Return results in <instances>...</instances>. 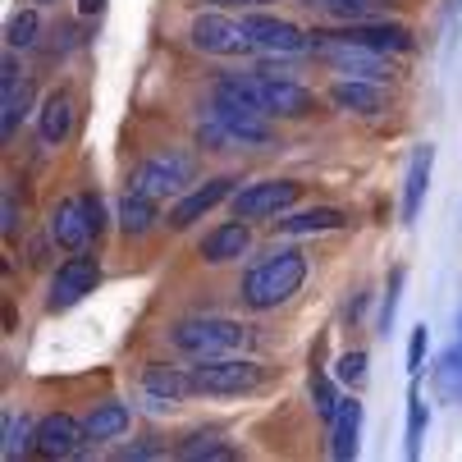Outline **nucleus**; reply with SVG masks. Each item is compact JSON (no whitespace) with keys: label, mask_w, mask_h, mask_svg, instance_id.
<instances>
[{"label":"nucleus","mask_w":462,"mask_h":462,"mask_svg":"<svg viewBox=\"0 0 462 462\" xmlns=\"http://www.w3.org/2000/svg\"><path fill=\"white\" fill-rule=\"evenodd\" d=\"M211 115L229 124L238 143H271V110L256 92V79H220L211 97Z\"/></svg>","instance_id":"obj_1"},{"label":"nucleus","mask_w":462,"mask_h":462,"mask_svg":"<svg viewBox=\"0 0 462 462\" xmlns=\"http://www.w3.org/2000/svg\"><path fill=\"white\" fill-rule=\"evenodd\" d=\"M302 280H307V256L293 252V247L275 252V256H266L261 266H252L243 275V302L252 311H271V307L289 302L302 289Z\"/></svg>","instance_id":"obj_2"},{"label":"nucleus","mask_w":462,"mask_h":462,"mask_svg":"<svg viewBox=\"0 0 462 462\" xmlns=\"http://www.w3.org/2000/svg\"><path fill=\"white\" fill-rule=\"evenodd\" d=\"M170 339L179 353L207 362V357H234L252 344V329L229 320V316H188L170 329Z\"/></svg>","instance_id":"obj_3"},{"label":"nucleus","mask_w":462,"mask_h":462,"mask_svg":"<svg viewBox=\"0 0 462 462\" xmlns=\"http://www.w3.org/2000/svg\"><path fill=\"white\" fill-rule=\"evenodd\" d=\"M192 393H211V399H225V393H247L256 389L261 380H266V371H261L256 362L247 357H207L202 366H192Z\"/></svg>","instance_id":"obj_4"},{"label":"nucleus","mask_w":462,"mask_h":462,"mask_svg":"<svg viewBox=\"0 0 462 462\" xmlns=\"http://www.w3.org/2000/svg\"><path fill=\"white\" fill-rule=\"evenodd\" d=\"M298 197H302L298 179H261V183H247L243 192H234V216L238 220H266V216L289 211Z\"/></svg>","instance_id":"obj_5"},{"label":"nucleus","mask_w":462,"mask_h":462,"mask_svg":"<svg viewBox=\"0 0 462 462\" xmlns=\"http://www.w3.org/2000/svg\"><path fill=\"white\" fill-rule=\"evenodd\" d=\"M243 28L256 42V51H266V55H302V51H311V32H302L298 23L275 19V14L247 10L243 14Z\"/></svg>","instance_id":"obj_6"},{"label":"nucleus","mask_w":462,"mask_h":462,"mask_svg":"<svg viewBox=\"0 0 462 462\" xmlns=\"http://www.w3.org/2000/svg\"><path fill=\"white\" fill-rule=\"evenodd\" d=\"M188 37H192L197 51H207V55H247V51H256V42L247 37V28L234 23V19H225V14H197L192 28H188Z\"/></svg>","instance_id":"obj_7"},{"label":"nucleus","mask_w":462,"mask_h":462,"mask_svg":"<svg viewBox=\"0 0 462 462\" xmlns=\"http://www.w3.org/2000/svg\"><path fill=\"white\" fill-rule=\"evenodd\" d=\"M97 280H101L97 256L74 252V256H69V261H64V266L55 271V280H51V311H64V307L83 302V298L97 289Z\"/></svg>","instance_id":"obj_8"},{"label":"nucleus","mask_w":462,"mask_h":462,"mask_svg":"<svg viewBox=\"0 0 462 462\" xmlns=\"http://www.w3.org/2000/svg\"><path fill=\"white\" fill-rule=\"evenodd\" d=\"M188 179H192V161H183V156H156V161H143L128 183L161 202V197L183 192V188H188Z\"/></svg>","instance_id":"obj_9"},{"label":"nucleus","mask_w":462,"mask_h":462,"mask_svg":"<svg viewBox=\"0 0 462 462\" xmlns=\"http://www.w3.org/2000/svg\"><path fill=\"white\" fill-rule=\"evenodd\" d=\"M88 439H92V435H88V426H83L79 417L55 412V417L37 421V439H32V448H37L42 457H79Z\"/></svg>","instance_id":"obj_10"},{"label":"nucleus","mask_w":462,"mask_h":462,"mask_svg":"<svg viewBox=\"0 0 462 462\" xmlns=\"http://www.w3.org/2000/svg\"><path fill=\"white\" fill-rule=\"evenodd\" d=\"M256 92H261V101H266V110L280 115V119H307L316 110V97L302 83L280 79V74H256Z\"/></svg>","instance_id":"obj_11"},{"label":"nucleus","mask_w":462,"mask_h":462,"mask_svg":"<svg viewBox=\"0 0 462 462\" xmlns=\"http://www.w3.org/2000/svg\"><path fill=\"white\" fill-rule=\"evenodd\" d=\"M51 238H55L64 252H83V247L97 238L92 216H88V207H83V197H64V202L51 211Z\"/></svg>","instance_id":"obj_12"},{"label":"nucleus","mask_w":462,"mask_h":462,"mask_svg":"<svg viewBox=\"0 0 462 462\" xmlns=\"http://www.w3.org/2000/svg\"><path fill=\"white\" fill-rule=\"evenodd\" d=\"M234 183H238V179L220 174V179H207L202 188H192V192L183 197V202H174V207H170V229H188V225L202 220L207 211H216V207L225 202V197L234 192Z\"/></svg>","instance_id":"obj_13"},{"label":"nucleus","mask_w":462,"mask_h":462,"mask_svg":"<svg viewBox=\"0 0 462 462\" xmlns=\"http://www.w3.org/2000/svg\"><path fill=\"white\" fill-rule=\"evenodd\" d=\"M344 42H357V46H371L380 55H403L412 51V32L403 23H384V19H366V23H348L344 32H335Z\"/></svg>","instance_id":"obj_14"},{"label":"nucleus","mask_w":462,"mask_h":462,"mask_svg":"<svg viewBox=\"0 0 462 462\" xmlns=\"http://www.w3.org/2000/svg\"><path fill=\"white\" fill-rule=\"evenodd\" d=\"M430 170H435V147H417L412 161H408V179H403V225H412L421 216V202H426V188H430Z\"/></svg>","instance_id":"obj_15"},{"label":"nucleus","mask_w":462,"mask_h":462,"mask_svg":"<svg viewBox=\"0 0 462 462\" xmlns=\"http://www.w3.org/2000/svg\"><path fill=\"white\" fill-rule=\"evenodd\" d=\"M329 101L348 115H380L384 110V88L371 83V79H339L329 88Z\"/></svg>","instance_id":"obj_16"},{"label":"nucleus","mask_w":462,"mask_h":462,"mask_svg":"<svg viewBox=\"0 0 462 462\" xmlns=\"http://www.w3.org/2000/svg\"><path fill=\"white\" fill-rule=\"evenodd\" d=\"M37 134H42V143H64L74 134V101H69V92H51L46 101H42V110H37Z\"/></svg>","instance_id":"obj_17"},{"label":"nucleus","mask_w":462,"mask_h":462,"mask_svg":"<svg viewBox=\"0 0 462 462\" xmlns=\"http://www.w3.org/2000/svg\"><path fill=\"white\" fill-rule=\"evenodd\" d=\"M247 247H252L247 225H220V229H211L202 238V261H211V266H229V261H238Z\"/></svg>","instance_id":"obj_18"},{"label":"nucleus","mask_w":462,"mask_h":462,"mask_svg":"<svg viewBox=\"0 0 462 462\" xmlns=\"http://www.w3.org/2000/svg\"><path fill=\"white\" fill-rule=\"evenodd\" d=\"M143 384H147L152 399H165V403H183L192 393V375H183L179 366H165V362H152L143 371Z\"/></svg>","instance_id":"obj_19"},{"label":"nucleus","mask_w":462,"mask_h":462,"mask_svg":"<svg viewBox=\"0 0 462 462\" xmlns=\"http://www.w3.org/2000/svg\"><path fill=\"white\" fill-rule=\"evenodd\" d=\"M348 216L339 207H311V211H298V216H284L280 220V234L289 238H302V234H329V229H344Z\"/></svg>","instance_id":"obj_20"},{"label":"nucleus","mask_w":462,"mask_h":462,"mask_svg":"<svg viewBox=\"0 0 462 462\" xmlns=\"http://www.w3.org/2000/svg\"><path fill=\"white\" fill-rule=\"evenodd\" d=\"M115 216H119V229H124V234H147L152 220H156V197L128 188V192L119 197V211H115Z\"/></svg>","instance_id":"obj_21"},{"label":"nucleus","mask_w":462,"mask_h":462,"mask_svg":"<svg viewBox=\"0 0 462 462\" xmlns=\"http://www.w3.org/2000/svg\"><path fill=\"white\" fill-rule=\"evenodd\" d=\"M329 430H335V444H329V453H335L339 462H353V457H357V430H362V403H344Z\"/></svg>","instance_id":"obj_22"},{"label":"nucleus","mask_w":462,"mask_h":462,"mask_svg":"<svg viewBox=\"0 0 462 462\" xmlns=\"http://www.w3.org/2000/svg\"><path fill=\"white\" fill-rule=\"evenodd\" d=\"M435 393L444 403H457L462 408V339L439 357V366H435Z\"/></svg>","instance_id":"obj_23"},{"label":"nucleus","mask_w":462,"mask_h":462,"mask_svg":"<svg viewBox=\"0 0 462 462\" xmlns=\"http://www.w3.org/2000/svg\"><path fill=\"white\" fill-rule=\"evenodd\" d=\"M311 5H320L325 14H335V19H344V23H366V19L389 14L393 0H311Z\"/></svg>","instance_id":"obj_24"},{"label":"nucleus","mask_w":462,"mask_h":462,"mask_svg":"<svg viewBox=\"0 0 462 462\" xmlns=\"http://www.w3.org/2000/svg\"><path fill=\"white\" fill-rule=\"evenodd\" d=\"M128 421H134V417H128V408L124 403H97L92 412H88V435L92 439H119L124 430H128Z\"/></svg>","instance_id":"obj_25"},{"label":"nucleus","mask_w":462,"mask_h":462,"mask_svg":"<svg viewBox=\"0 0 462 462\" xmlns=\"http://www.w3.org/2000/svg\"><path fill=\"white\" fill-rule=\"evenodd\" d=\"M0 92H5V115H0V128H5V138L19 128V119L28 115V101H32V83L28 79H0Z\"/></svg>","instance_id":"obj_26"},{"label":"nucleus","mask_w":462,"mask_h":462,"mask_svg":"<svg viewBox=\"0 0 462 462\" xmlns=\"http://www.w3.org/2000/svg\"><path fill=\"white\" fill-rule=\"evenodd\" d=\"M311 403H316V417L325 421V426H335V417H339V393H335V384H329L320 371H311Z\"/></svg>","instance_id":"obj_27"},{"label":"nucleus","mask_w":462,"mask_h":462,"mask_svg":"<svg viewBox=\"0 0 462 462\" xmlns=\"http://www.w3.org/2000/svg\"><path fill=\"white\" fill-rule=\"evenodd\" d=\"M403 280H408V271L399 266L389 275V284H384V302H380V320H375V335H384L389 339V329H393V316H399V293H403Z\"/></svg>","instance_id":"obj_28"},{"label":"nucleus","mask_w":462,"mask_h":462,"mask_svg":"<svg viewBox=\"0 0 462 462\" xmlns=\"http://www.w3.org/2000/svg\"><path fill=\"white\" fill-rule=\"evenodd\" d=\"M426 421H430V412H426V399H421V393L412 389V393H408V457H421Z\"/></svg>","instance_id":"obj_29"},{"label":"nucleus","mask_w":462,"mask_h":462,"mask_svg":"<svg viewBox=\"0 0 462 462\" xmlns=\"http://www.w3.org/2000/svg\"><path fill=\"white\" fill-rule=\"evenodd\" d=\"M37 10H23V14H14L10 19V28H5V46L10 51H23V46H32L37 42Z\"/></svg>","instance_id":"obj_30"},{"label":"nucleus","mask_w":462,"mask_h":462,"mask_svg":"<svg viewBox=\"0 0 462 462\" xmlns=\"http://www.w3.org/2000/svg\"><path fill=\"white\" fill-rule=\"evenodd\" d=\"M28 439H37L32 421H28V417H14V412H5V457H10V462L19 457V448H28Z\"/></svg>","instance_id":"obj_31"},{"label":"nucleus","mask_w":462,"mask_h":462,"mask_svg":"<svg viewBox=\"0 0 462 462\" xmlns=\"http://www.w3.org/2000/svg\"><path fill=\"white\" fill-rule=\"evenodd\" d=\"M366 362H371V357H366L362 348L344 353V357L335 362V380H339V384H362V380H366Z\"/></svg>","instance_id":"obj_32"},{"label":"nucleus","mask_w":462,"mask_h":462,"mask_svg":"<svg viewBox=\"0 0 462 462\" xmlns=\"http://www.w3.org/2000/svg\"><path fill=\"white\" fill-rule=\"evenodd\" d=\"M179 457H229V444H220V435H192Z\"/></svg>","instance_id":"obj_33"},{"label":"nucleus","mask_w":462,"mask_h":462,"mask_svg":"<svg viewBox=\"0 0 462 462\" xmlns=\"http://www.w3.org/2000/svg\"><path fill=\"white\" fill-rule=\"evenodd\" d=\"M426 348H430V329L417 325V329H412V339H408V375H412V380H417L421 366H426Z\"/></svg>","instance_id":"obj_34"},{"label":"nucleus","mask_w":462,"mask_h":462,"mask_svg":"<svg viewBox=\"0 0 462 462\" xmlns=\"http://www.w3.org/2000/svg\"><path fill=\"white\" fill-rule=\"evenodd\" d=\"M207 5H216V10H261V5H271V0H207Z\"/></svg>","instance_id":"obj_35"},{"label":"nucleus","mask_w":462,"mask_h":462,"mask_svg":"<svg viewBox=\"0 0 462 462\" xmlns=\"http://www.w3.org/2000/svg\"><path fill=\"white\" fill-rule=\"evenodd\" d=\"M19 229V207H14V197H5V234Z\"/></svg>","instance_id":"obj_36"},{"label":"nucleus","mask_w":462,"mask_h":462,"mask_svg":"<svg viewBox=\"0 0 462 462\" xmlns=\"http://www.w3.org/2000/svg\"><path fill=\"white\" fill-rule=\"evenodd\" d=\"M101 5H106V0H79V10H83V14H101Z\"/></svg>","instance_id":"obj_37"},{"label":"nucleus","mask_w":462,"mask_h":462,"mask_svg":"<svg viewBox=\"0 0 462 462\" xmlns=\"http://www.w3.org/2000/svg\"><path fill=\"white\" fill-rule=\"evenodd\" d=\"M457 339H462V311H457Z\"/></svg>","instance_id":"obj_38"},{"label":"nucleus","mask_w":462,"mask_h":462,"mask_svg":"<svg viewBox=\"0 0 462 462\" xmlns=\"http://www.w3.org/2000/svg\"><path fill=\"white\" fill-rule=\"evenodd\" d=\"M37 5H55V0H37Z\"/></svg>","instance_id":"obj_39"}]
</instances>
